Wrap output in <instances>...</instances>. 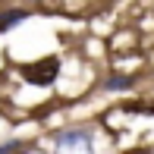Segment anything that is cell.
<instances>
[{
	"instance_id": "cell-1",
	"label": "cell",
	"mask_w": 154,
	"mask_h": 154,
	"mask_svg": "<svg viewBox=\"0 0 154 154\" xmlns=\"http://www.w3.org/2000/svg\"><path fill=\"white\" fill-rule=\"evenodd\" d=\"M19 75L32 85H51L60 75V57H44V60L25 63V66H19Z\"/></svg>"
},
{
	"instance_id": "cell-2",
	"label": "cell",
	"mask_w": 154,
	"mask_h": 154,
	"mask_svg": "<svg viewBox=\"0 0 154 154\" xmlns=\"http://www.w3.org/2000/svg\"><path fill=\"white\" fill-rule=\"evenodd\" d=\"M57 148L60 151H91L94 142H91L88 129H66L57 135Z\"/></svg>"
},
{
	"instance_id": "cell-3",
	"label": "cell",
	"mask_w": 154,
	"mask_h": 154,
	"mask_svg": "<svg viewBox=\"0 0 154 154\" xmlns=\"http://www.w3.org/2000/svg\"><path fill=\"white\" fill-rule=\"evenodd\" d=\"M22 19H29V13H25V10H6L3 16H0V32H6V29H13V25H19Z\"/></svg>"
},
{
	"instance_id": "cell-4",
	"label": "cell",
	"mask_w": 154,
	"mask_h": 154,
	"mask_svg": "<svg viewBox=\"0 0 154 154\" xmlns=\"http://www.w3.org/2000/svg\"><path fill=\"white\" fill-rule=\"evenodd\" d=\"M13 151H32V145H25V142H6V145H0V154H13Z\"/></svg>"
},
{
	"instance_id": "cell-5",
	"label": "cell",
	"mask_w": 154,
	"mask_h": 154,
	"mask_svg": "<svg viewBox=\"0 0 154 154\" xmlns=\"http://www.w3.org/2000/svg\"><path fill=\"white\" fill-rule=\"evenodd\" d=\"M107 85L113 88V91H120V88H126V85H132V79H123V75H116V79H110Z\"/></svg>"
}]
</instances>
